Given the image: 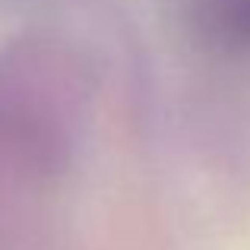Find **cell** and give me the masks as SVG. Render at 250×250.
<instances>
[{
  "label": "cell",
  "instance_id": "cell-1",
  "mask_svg": "<svg viewBox=\"0 0 250 250\" xmlns=\"http://www.w3.org/2000/svg\"><path fill=\"white\" fill-rule=\"evenodd\" d=\"M219 13L228 35L250 48V0H219Z\"/></svg>",
  "mask_w": 250,
  "mask_h": 250
}]
</instances>
